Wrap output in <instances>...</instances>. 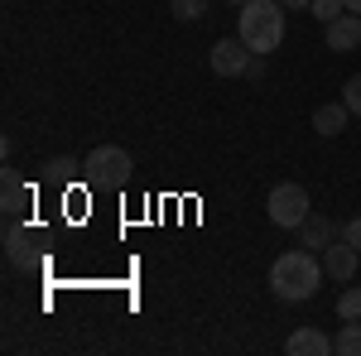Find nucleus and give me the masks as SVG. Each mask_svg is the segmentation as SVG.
I'll return each mask as SVG.
<instances>
[{
  "label": "nucleus",
  "mask_w": 361,
  "mask_h": 356,
  "mask_svg": "<svg viewBox=\"0 0 361 356\" xmlns=\"http://www.w3.org/2000/svg\"><path fill=\"white\" fill-rule=\"evenodd\" d=\"M328 274H323V260L313 255V250H284L275 255V265H270V294L284 303H304L318 294V284H323Z\"/></svg>",
  "instance_id": "nucleus-1"
},
{
  "label": "nucleus",
  "mask_w": 361,
  "mask_h": 356,
  "mask_svg": "<svg viewBox=\"0 0 361 356\" xmlns=\"http://www.w3.org/2000/svg\"><path fill=\"white\" fill-rule=\"evenodd\" d=\"M236 39L250 54H275L284 44V0H246L236 15Z\"/></svg>",
  "instance_id": "nucleus-2"
},
{
  "label": "nucleus",
  "mask_w": 361,
  "mask_h": 356,
  "mask_svg": "<svg viewBox=\"0 0 361 356\" xmlns=\"http://www.w3.org/2000/svg\"><path fill=\"white\" fill-rule=\"evenodd\" d=\"M130 178H135V159H130V149H121V145H97L82 159V183L87 188L121 192Z\"/></svg>",
  "instance_id": "nucleus-3"
},
{
  "label": "nucleus",
  "mask_w": 361,
  "mask_h": 356,
  "mask_svg": "<svg viewBox=\"0 0 361 356\" xmlns=\"http://www.w3.org/2000/svg\"><path fill=\"white\" fill-rule=\"evenodd\" d=\"M265 212H270V221H275V226L299 231V221L313 212V207H308V188H304V183H279V188H270Z\"/></svg>",
  "instance_id": "nucleus-4"
},
{
  "label": "nucleus",
  "mask_w": 361,
  "mask_h": 356,
  "mask_svg": "<svg viewBox=\"0 0 361 356\" xmlns=\"http://www.w3.org/2000/svg\"><path fill=\"white\" fill-rule=\"evenodd\" d=\"M250 58H255V54H250L241 39H217V44H212V54H207V63H212V73H217V78H246Z\"/></svg>",
  "instance_id": "nucleus-5"
},
{
  "label": "nucleus",
  "mask_w": 361,
  "mask_h": 356,
  "mask_svg": "<svg viewBox=\"0 0 361 356\" xmlns=\"http://www.w3.org/2000/svg\"><path fill=\"white\" fill-rule=\"evenodd\" d=\"M357 260L361 250L342 236V241H333V246H323V274L328 279H337V284H352V274H357Z\"/></svg>",
  "instance_id": "nucleus-6"
},
{
  "label": "nucleus",
  "mask_w": 361,
  "mask_h": 356,
  "mask_svg": "<svg viewBox=\"0 0 361 356\" xmlns=\"http://www.w3.org/2000/svg\"><path fill=\"white\" fill-rule=\"evenodd\" d=\"M34 246H39V241H34V231L10 217V226H5V260H10L15 270H29V265L39 260V250H34Z\"/></svg>",
  "instance_id": "nucleus-7"
},
{
  "label": "nucleus",
  "mask_w": 361,
  "mask_h": 356,
  "mask_svg": "<svg viewBox=\"0 0 361 356\" xmlns=\"http://www.w3.org/2000/svg\"><path fill=\"white\" fill-rule=\"evenodd\" d=\"M323 39H328V49L333 54H352V49H361V15H337L333 25H323Z\"/></svg>",
  "instance_id": "nucleus-8"
},
{
  "label": "nucleus",
  "mask_w": 361,
  "mask_h": 356,
  "mask_svg": "<svg viewBox=\"0 0 361 356\" xmlns=\"http://www.w3.org/2000/svg\"><path fill=\"white\" fill-rule=\"evenodd\" d=\"M333 241H337V226L323 217V212H308V217L299 221V246L304 250H318V255H323V246H333Z\"/></svg>",
  "instance_id": "nucleus-9"
},
{
  "label": "nucleus",
  "mask_w": 361,
  "mask_h": 356,
  "mask_svg": "<svg viewBox=\"0 0 361 356\" xmlns=\"http://www.w3.org/2000/svg\"><path fill=\"white\" fill-rule=\"evenodd\" d=\"M0 183H5V192H0V207H5V217H20L29 207V197H34V188H29L25 178L15 173V168H5L0 173Z\"/></svg>",
  "instance_id": "nucleus-10"
},
{
  "label": "nucleus",
  "mask_w": 361,
  "mask_h": 356,
  "mask_svg": "<svg viewBox=\"0 0 361 356\" xmlns=\"http://www.w3.org/2000/svg\"><path fill=\"white\" fill-rule=\"evenodd\" d=\"M294 356H333V337L328 332H318V328H299V332H289V342H284Z\"/></svg>",
  "instance_id": "nucleus-11"
},
{
  "label": "nucleus",
  "mask_w": 361,
  "mask_h": 356,
  "mask_svg": "<svg viewBox=\"0 0 361 356\" xmlns=\"http://www.w3.org/2000/svg\"><path fill=\"white\" fill-rule=\"evenodd\" d=\"M347 121H352V106L347 102H323V106L313 111V130L318 135H342Z\"/></svg>",
  "instance_id": "nucleus-12"
},
{
  "label": "nucleus",
  "mask_w": 361,
  "mask_h": 356,
  "mask_svg": "<svg viewBox=\"0 0 361 356\" xmlns=\"http://www.w3.org/2000/svg\"><path fill=\"white\" fill-rule=\"evenodd\" d=\"M82 178V159H49L44 164V183L49 188H73Z\"/></svg>",
  "instance_id": "nucleus-13"
},
{
  "label": "nucleus",
  "mask_w": 361,
  "mask_h": 356,
  "mask_svg": "<svg viewBox=\"0 0 361 356\" xmlns=\"http://www.w3.org/2000/svg\"><path fill=\"white\" fill-rule=\"evenodd\" d=\"M333 347H337V356H361V318H352L347 328L337 332Z\"/></svg>",
  "instance_id": "nucleus-14"
},
{
  "label": "nucleus",
  "mask_w": 361,
  "mask_h": 356,
  "mask_svg": "<svg viewBox=\"0 0 361 356\" xmlns=\"http://www.w3.org/2000/svg\"><path fill=\"white\" fill-rule=\"evenodd\" d=\"M337 318H342V323L361 318V284H352V289H342V294H337Z\"/></svg>",
  "instance_id": "nucleus-15"
},
{
  "label": "nucleus",
  "mask_w": 361,
  "mask_h": 356,
  "mask_svg": "<svg viewBox=\"0 0 361 356\" xmlns=\"http://www.w3.org/2000/svg\"><path fill=\"white\" fill-rule=\"evenodd\" d=\"M313 15H318L323 25H333L337 15H347V0H313Z\"/></svg>",
  "instance_id": "nucleus-16"
},
{
  "label": "nucleus",
  "mask_w": 361,
  "mask_h": 356,
  "mask_svg": "<svg viewBox=\"0 0 361 356\" xmlns=\"http://www.w3.org/2000/svg\"><path fill=\"white\" fill-rule=\"evenodd\" d=\"M169 5H173L178 20H202L207 15V0H169Z\"/></svg>",
  "instance_id": "nucleus-17"
},
{
  "label": "nucleus",
  "mask_w": 361,
  "mask_h": 356,
  "mask_svg": "<svg viewBox=\"0 0 361 356\" xmlns=\"http://www.w3.org/2000/svg\"><path fill=\"white\" fill-rule=\"evenodd\" d=\"M342 102L352 106V116H361V73H357V78H347V87H342Z\"/></svg>",
  "instance_id": "nucleus-18"
},
{
  "label": "nucleus",
  "mask_w": 361,
  "mask_h": 356,
  "mask_svg": "<svg viewBox=\"0 0 361 356\" xmlns=\"http://www.w3.org/2000/svg\"><path fill=\"white\" fill-rule=\"evenodd\" d=\"M342 236H347V241H352V246L361 250V212H357L352 221H347V226H342Z\"/></svg>",
  "instance_id": "nucleus-19"
},
{
  "label": "nucleus",
  "mask_w": 361,
  "mask_h": 356,
  "mask_svg": "<svg viewBox=\"0 0 361 356\" xmlns=\"http://www.w3.org/2000/svg\"><path fill=\"white\" fill-rule=\"evenodd\" d=\"M284 10H313V0H284Z\"/></svg>",
  "instance_id": "nucleus-20"
},
{
  "label": "nucleus",
  "mask_w": 361,
  "mask_h": 356,
  "mask_svg": "<svg viewBox=\"0 0 361 356\" xmlns=\"http://www.w3.org/2000/svg\"><path fill=\"white\" fill-rule=\"evenodd\" d=\"M347 10H352V15H361V0H347Z\"/></svg>",
  "instance_id": "nucleus-21"
},
{
  "label": "nucleus",
  "mask_w": 361,
  "mask_h": 356,
  "mask_svg": "<svg viewBox=\"0 0 361 356\" xmlns=\"http://www.w3.org/2000/svg\"><path fill=\"white\" fill-rule=\"evenodd\" d=\"M226 5H246V0H226Z\"/></svg>",
  "instance_id": "nucleus-22"
}]
</instances>
